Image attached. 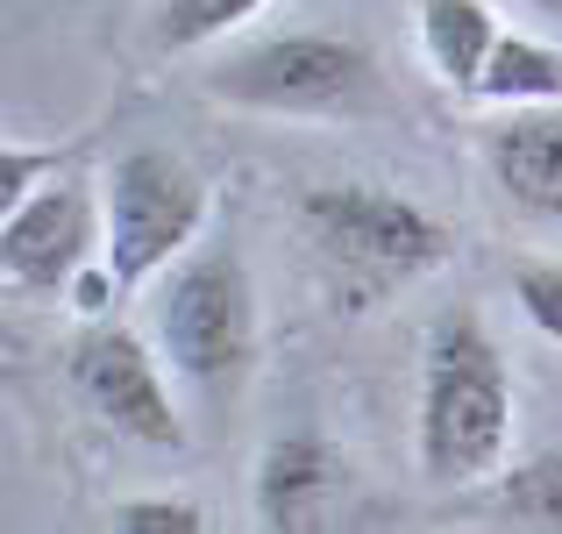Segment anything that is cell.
Wrapping results in <instances>:
<instances>
[{"label":"cell","mask_w":562,"mask_h":534,"mask_svg":"<svg viewBox=\"0 0 562 534\" xmlns=\"http://www.w3.org/2000/svg\"><path fill=\"white\" fill-rule=\"evenodd\" d=\"M300 235L335 314H378L456 257L449 221L392 186H306Z\"/></svg>","instance_id":"6da1fadb"},{"label":"cell","mask_w":562,"mask_h":534,"mask_svg":"<svg viewBox=\"0 0 562 534\" xmlns=\"http://www.w3.org/2000/svg\"><path fill=\"white\" fill-rule=\"evenodd\" d=\"M513 442V370L477 307H441L420 349V407H413V449L435 492H470L498 478Z\"/></svg>","instance_id":"7a4b0ae2"},{"label":"cell","mask_w":562,"mask_h":534,"mask_svg":"<svg viewBox=\"0 0 562 534\" xmlns=\"http://www.w3.org/2000/svg\"><path fill=\"white\" fill-rule=\"evenodd\" d=\"M206 93L221 108L278 114V122H363L384 100V79H378V57L357 36L278 29V36L221 57L206 71Z\"/></svg>","instance_id":"3957f363"},{"label":"cell","mask_w":562,"mask_h":534,"mask_svg":"<svg viewBox=\"0 0 562 534\" xmlns=\"http://www.w3.org/2000/svg\"><path fill=\"white\" fill-rule=\"evenodd\" d=\"M157 335H165L171 370L192 385V399L228 413L257 364V286H249V264L235 257V243H200L165 271Z\"/></svg>","instance_id":"277c9868"},{"label":"cell","mask_w":562,"mask_h":534,"mask_svg":"<svg viewBox=\"0 0 562 534\" xmlns=\"http://www.w3.org/2000/svg\"><path fill=\"white\" fill-rule=\"evenodd\" d=\"M206 229V186L171 151H122L108 171V271L114 286H150L179 257L200 249Z\"/></svg>","instance_id":"5b68a950"},{"label":"cell","mask_w":562,"mask_h":534,"mask_svg":"<svg viewBox=\"0 0 562 534\" xmlns=\"http://www.w3.org/2000/svg\"><path fill=\"white\" fill-rule=\"evenodd\" d=\"M65 378L114 435L143 442V449H165V456L186 449L179 399H171V385L157 378L150 349H143L128 329H86L79 343H71V356H65Z\"/></svg>","instance_id":"8992f818"},{"label":"cell","mask_w":562,"mask_h":534,"mask_svg":"<svg viewBox=\"0 0 562 534\" xmlns=\"http://www.w3.org/2000/svg\"><path fill=\"white\" fill-rule=\"evenodd\" d=\"M93 243H108V214H93V192L79 178L36 186L0 214V278L29 300L65 292L79 286V271H93Z\"/></svg>","instance_id":"52a82bcc"},{"label":"cell","mask_w":562,"mask_h":534,"mask_svg":"<svg viewBox=\"0 0 562 534\" xmlns=\"http://www.w3.org/2000/svg\"><path fill=\"white\" fill-rule=\"evenodd\" d=\"M342 492V456H335L328 435L314 427H292L263 449L257 464V513L271 534H321L328 527V507Z\"/></svg>","instance_id":"ba28073f"},{"label":"cell","mask_w":562,"mask_h":534,"mask_svg":"<svg viewBox=\"0 0 562 534\" xmlns=\"http://www.w3.org/2000/svg\"><path fill=\"white\" fill-rule=\"evenodd\" d=\"M498 192L527 221H562V108H520L484 143Z\"/></svg>","instance_id":"9c48e42d"},{"label":"cell","mask_w":562,"mask_h":534,"mask_svg":"<svg viewBox=\"0 0 562 534\" xmlns=\"http://www.w3.org/2000/svg\"><path fill=\"white\" fill-rule=\"evenodd\" d=\"M413 36H420V57L441 86L477 100V79L506 29H498L492 0H413Z\"/></svg>","instance_id":"30bf717a"},{"label":"cell","mask_w":562,"mask_h":534,"mask_svg":"<svg viewBox=\"0 0 562 534\" xmlns=\"http://www.w3.org/2000/svg\"><path fill=\"white\" fill-rule=\"evenodd\" d=\"M477 108H562V51L506 29L477 79Z\"/></svg>","instance_id":"8fae6325"},{"label":"cell","mask_w":562,"mask_h":534,"mask_svg":"<svg viewBox=\"0 0 562 534\" xmlns=\"http://www.w3.org/2000/svg\"><path fill=\"white\" fill-rule=\"evenodd\" d=\"M477 513H492L513 534H562V449H541L527 464L498 470V485L484 492Z\"/></svg>","instance_id":"7c38bea8"},{"label":"cell","mask_w":562,"mask_h":534,"mask_svg":"<svg viewBox=\"0 0 562 534\" xmlns=\"http://www.w3.org/2000/svg\"><path fill=\"white\" fill-rule=\"evenodd\" d=\"M263 0H157V51L165 57H186V51H206V43L235 36L243 22H257Z\"/></svg>","instance_id":"4fadbf2b"},{"label":"cell","mask_w":562,"mask_h":534,"mask_svg":"<svg viewBox=\"0 0 562 534\" xmlns=\"http://www.w3.org/2000/svg\"><path fill=\"white\" fill-rule=\"evenodd\" d=\"M513 307L527 314V329L562 343V257H535L513 264Z\"/></svg>","instance_id":"5bb4252c"},{"label":"cell","mask_w":562,"mask_h":534,"mask_svg":"<svg viewBox=\"0 0 562 534\" xmlns=\"http://www.w3.org/2000/svg\"><path fill=\"white\" fill-rule=\"evenodd\" d=\"M114 534H214V527L179 492H136V499L114 507Z\"/></svg>","instance_id":"9a60e30c"},{"label":"cell","mask_w":562,"mask_h":534,"mask_svg":"<svg viewBox=\"0 0 562 534\" xmlns=\"http://www.w3.org/2000/svg\"><path fill=\"white\" fill-rule=\"evenodd\" d=\"M50 165H65V151H22L14 136L0 143V214H8V207H22L36 186H50V178H43Z\"/></svg>","instance_id":"2e32d148"},{"label":"cell","mask_w":562,"mask_h":534,"mask_svg":"<svg viewBox=\"0 0 562 534\" xmlns=\"http://www.w3.org/2000/svg\"><path fill=\"white\" fill-rule=\"evenodd\" d=\"M114 292H122V286H114V271H108V264H93V271H79V286H71V307H79V314H100Z\"/></svg>","instance_id":"e0dca14e"},{"label":"cell","mask_w":562,"mask_h":534,"mask_svg":"<svg viewBox=\"0 0 562 534\" xmlns=\"http://www.w3.org/2000/svg\"><path fill=\"white\" fill-rule=\"evenodd\" d=\"M535 8H541V14H555V22H562V0H535Z\"/></svg>","instance_id":"ac0fdd59"}]
</instances>
